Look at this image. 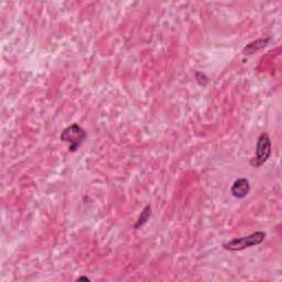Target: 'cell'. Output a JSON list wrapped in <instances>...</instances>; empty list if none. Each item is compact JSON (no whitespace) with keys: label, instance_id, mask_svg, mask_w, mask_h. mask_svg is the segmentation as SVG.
<instances>
[{"label":"cell","instance_id":"6da1fadb","mask_svg":"<svg viewBox=\"0 0 282 282\" xmlns=\"http://www.w3.org/2000/svg\"><path fill=\"white\" fill-rule=\"evenodd\" d=\"M266 238V233L264 232H255L250 234L248 236L235 238L233 241L224 244V248L231 252H239V250H244L246 248H250L254 246L260 245Z\"/></svg>","mask_w":282,"mask_h":282},{"label":"cell","instance_id":"7a4b0ae2","mask_svg":"<svg viewBox=\"0 0 282 282\" xmlns=\"http://www.w3.org/2000/svg\"><path fill=\"white\" fill-rule=\"evenodd\" d=\"M86 139V132L77 124H73L62 131L61 140L70 145L68 149L70 151L74 152L77 150L79 146H82L84 140Z\"/></svg>","mask_w":282,"mask_h":282},{"label":"cell","instance_id":"3957f363","mask_svg":"<svg viewBox=\"0 0 282 282\" xmlns=\"http://www.w3.org/2000/svg\"><path fill=\"white\" fill-rule=\"evenodd\" d=\"M271 156V141L268 134L263 132L259 136L258 141H257V147H256V154L250 163L255 168L262 167L265 162H267L269 157Z\"/></svg>","mask_w":282,"mask_h":282},{"label":"cell","instance_id":"277c9868","mask_svg":"<svg viewBox=\"0 0 282 282\" xmlns=\"http://www.w3.org/2000/svg\"><path fill=\"white\" fill-rule=\"evenodd\" d=\"M250 191V183L247 179H237L234 182L231 192L234 198L236 199H244L246 198Z\"/></svg>","mask_w":282,"mask_h":282},{"label":"cell","instance_id":"5b68a950","mask_svg":"<svg viewBox=\"0 0 282 282\" xmlns=\"http://www.w3.org/2000/svg\"><path fill=\"white\" fill-rule=\"evenodd\" d=\"M270 41V38L267 39H259L252 42V43H249L247 46H245V49L243 50V53L245 55H249V54H253V53L257 52L259 50H262L263 47H265L266 45L268 44V42Z\"/></svg>","mask_w":282,"mask_h":282},{"label":"cell","instance_id":"8992f818","mask_svg":"<svg viewBox=\"0 0 282 282\" xmlns=\"http://www.w3.org/2000/svg\"><path fill=\"white\" fill-rule=\"evenodd\" d=\"M150 216H151V207L148 205V206L145 207V210L141 212V215L139 216V218H138L137 224L135 225L136 230H138V228L141 227L142 225H145Z\"/></svg>","mask_w":282,"mask_h":282},{"label":"cell","instance_id":"52a82bcc","mask_svg":"<svg viewBox=\"0 0 282 282\" xmlns=\"http://www.w3.org/2000/svg\"><path fill=\"white\" fill-rule=\"evenodd\" d=\"M77 280H78V281H79V280H86V281H89V279H88V278H85V277H82V278H78Z\"/></svg>","mask_w":282,"mask_h":282}]
</instances>
